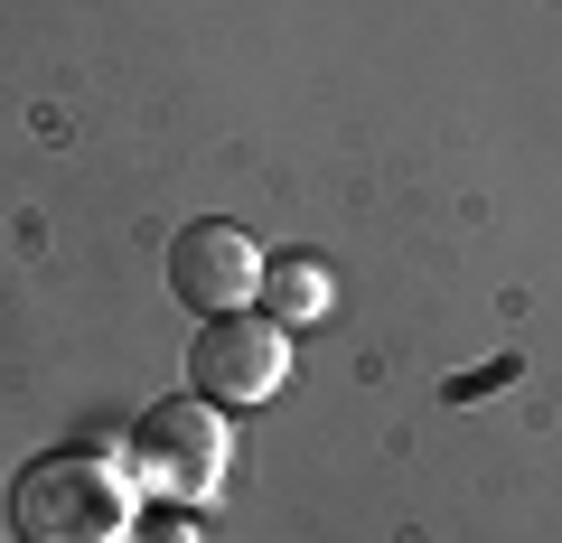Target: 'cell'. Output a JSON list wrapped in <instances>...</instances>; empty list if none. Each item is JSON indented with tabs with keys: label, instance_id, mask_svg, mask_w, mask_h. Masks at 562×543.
Here are the masks:
<instances>
[{
	"label": "cell",
	"instance_id": "cell-1",
	"mask_svg": "<svg viewBox=\"0 0 562 543\" xmlns=\"http://www.w3.org/2000/svg\"><path fill=\"white\" fill-rule=\"evenodd\" d=\"M281 375H291L281 319H206V338H198V394L206 403H272Z\"/></svg>",
	"mask_w": 562,
	"mask_h": 543
},
{
	"label": "cell",
	"instance_id": "cell-2",
	"mask_svg": "<svg viewBox=\"0 0 562 543\" xmlns=\"http://www.w3.org/2000/svg\"><path fill=\"white\" fill-rule=\"evenodd\" d=\"M169 272H179V301L206 309V319H235V309L262 291V253H254L244 225H188Z\"/></svg>",
	"mask_w": 562,
	"mask_h": 543
},
{
	"label": "cell",
	"instance_id": "cell-3",
	"mask_svg": "<svg viewBox=\"0 0 562 543\" xmlns=\"http://www.w3.org/2000/svg\"><path fill=\"white\" fill-rule=\"evenodd\" d=\"M216 468H225V431L206 412H150V478L160 487H188L198 497Z\"/></svg>",
	"mask_w": 562,
	"mask_h": 543
},
{
	"label": "cell",
	"instance_id": "cell-4",
	"mask_svg": "<svg viewBox=\"0 0 562 543\" xmlns=\"http://www.w3.org/2000/svg\"><path fill=\"white\" fill-rule=\"evenodd\" d=\"M262 291H272V319H319L328 309V262H310V253L262 262Z\"/></svg>",
	"mask_w": 562,
	"mask_h": 543
}]
</instances>
